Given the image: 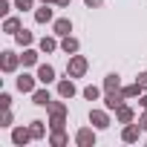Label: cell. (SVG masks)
<instances>
[{"mask_svg": "<svg viewBox=\"0 0 147 147\" xmlns=\"http://www.w3.org/2000/svg\"><path fill=\"white\" fill-rule=\"evenodd\" d=\"M84 72H87V61H84L81 55H75V58L69 61V75H72V78H81Z\"/></svg>", "mask_w": 147, "mask_h": 147, "instance_id": "1", "label": "cell"}, {"mask_svg": "<svg viewBox=\"0 0 147 147\" xmlns=\"http://www.w3.org/2000/svg\"><path fill=\"white\" fill-rule=\"evenodd\" d=\"M121 101H124V92H118V90H113V92H107V98H104V104H107V110H118V107H121Z\"/></svg>", "mask_w": 147, "mask_h": 147, "instance_id": "2", "label": "cell"}, {"mask_svg": "<svg viewBox=\"0 0 147 147\" xmlns=\"http://www.w3.org/2000/svg\"><path fill=\"white\" fill-rule=\"evenodd\" d=\"M38 81H40V84H49V81H55V69H52L49 63H43V66L38 69Z\"/></svg>", "mask_w": 147, "mask_h": 147, "instance_id": "3", "label": "cell"}, {"mask_svg": "<svg viewBox=\"0 0 147 147\" xmlns=\"http://www.w3.org/2000/svg\"><path fill=\"white\" fill-rule=\"evenodd\" d=\"M90 121H92L95 127H110V118H107V113H101V110H92V113H90Z\"/></svg>", "mask_w": 147, "mask_h": 147, "instance_id": "4", "label": "cell"}, {"mask_svg": "<svg viewBox=\"0 0 147 147\" xmlns=\"http://www.w3.org/2000/svg\"><path fill=\"white\" fill-rule=\"evenodd\" d=\"M18 90H20V92H32V90H35V78H32V75H20V78H18Z\"/></svg>", "mask_w": 147, "mask_h": 147, "instance_id": "5", "label": "cell"}, {"mask_svg": "<svg viewBox=\"0 0 147 147\" xmlns=\"http://www.w3.org/2000/svg\"><path fill=\"white\" fill-rule=\"evenodd\" d=\"M78 144H81V147L95 144V133H92V130H78Z\"/></svg>", "mask_w": 147, "mask_h": 147, "instance_id": "6", "label": "cell"}, {"mask_svg": "<svg viewBox=\"0 0 147 147\" xmlns=\"http://www.w3.org/2000/svg\"><path fill=\"white\" fill-rule=\"evenodd\" d=\"M35 20H38V23H49V20H52V9H49V6L43 3V6H40L38 12H35Z\"/></svg>", "mask_w": 147, "mask_h": 147, "instance_id": "7", "label": "cell"}, {"mask_svg": "<svg viewBox=\"0 0 147 147\" xmlns=\"http://www.w3.org/2000/svg\"><path fill=\"white\" fill-rule=\"evenodd\" d=\"M58 92H61L63 98H72V95H75V84H72V81H61V84H58Z\"/></svg>", "mask_w": 147, "mask_h": 147, "instance_id": "8", "label": "cell"}, {"mask_svg": "<svg viewBox=\"0 0 147 147\" xmlns=\"http://www.w3.org/2000/svg\"><path fill=\"white\" fill-rule=\"evenodd\" d=\"M55 32H58V35H63V38H66V35H69V32H72V23H69V20H66V18H61V20H55Z\"/></svg>", "mask_w": 147, "mask_h": 147, "instance_id": "9", "label": "cell"}, {"mask_svg": "<svg viewBox=\"0 0 147 147\" xmlns=\"http://www.w3.org/2000/svg\"><path fill=\"white\" fill-rule=\"evenodd\" d=\"M115 115H118V121H121V124H130V121H133V110H130V107H124V104L115 110Z\"/></svg>", "mask_w": 147, "mask_h": 147, "instance_id": "10", "label": "cell"}, {"mask_svg": "<svg viewBox=\"0 0 147 147\" xmlns=\"http://www.w3.org/2000/svg\"><path fill=\"white\" fill-rule=\"evenodd\" d=\"M18 66V58H15V52H3V69L6 72H12Z\"/></svg>", "mask_w": 147, "mask_h": 147, "instance_id": "11", "label": "cell"}, {"mask_svg": "<svg viewBox=\"0 0 147 147\" xmlns=\"http://www.w3.org/2000/svg\"><path fill=\"white\" fill-rule=\"evenodd\" d=\"M118 87H121L118 75H107V78H104V92H113V90H118Z\"/></svg>", "mask_w": 147, "mask_h": 147, "instance_id": "12", "label": "cell"}, {"mask_svg": "<svg viewBox=\"0 0 147 147\" xmlns=\"http://www.w3.org/2000/svg\"><path fill=\"white\" fill-rule=\"evenodd\" d=\"M124 141H138V127L136 124H127L124 127Z\"/></svg>", "mask_w": 147, "mask_h": 147, "instance_id": "13", "label": "cell"}, {"mask_svg": "<svg viewBox=\"0 0 147 147\" xmlns=\"http://www.w3.org/2000/svg\"><path fill=\"white\" fill-rule=\"evenodd\" d=\"M12 138H15V144H26V141L32 138V133H29V130H15Z\"/></svg>", "mask_w": 147, "mask_h": 147, "instance_id": "14", "label": "cell"}, {"mask_svg": "<svg viewBox=\"0 0 147 147\" xmlns=\"http://www.w3.org/2000/svg\"><path fill=\"white\" fill-rule=\"evenodd\" d=\"M35 104L49 107V104H52V101H49V92H46V90H38V92H35Z\"/></svg>", "mask_w": 147, "mask_h": 147, "instance_id": "15", "label": "cell"}, {"mask_svg": "<svg viewBox=\"0 0 147 147\" xmlns=\"http://www.w3.org/2000/svg\"><path fill=\"white\" fill-rule=\"evenodd\" d=\"M61 46H63V52H78V40H75V38H69V35L63 38Z\"/></svg>", "mask_w": 147, "mask_h": 147, "instance_id": "16", "label": "cell"}, {"mask_svg": "<svg viewBox=\"0 0 147 147\" xmlns=\"http://www.w3.org/2000/svg\"><path fill=\"white\" fill-rule=\"evenodd\" d=\"M121 92H124V98H136V95L141 92V87H138V81H136V84H130V87H124Z\"/></svg>", "mask_w": 147, "mask_h": 147, "instance_id": "17", "label": "cell"}, {"mask_svg": "<svg viewBox=\"0 0 147 147\" xmlns=\"http://www.w3.org/2000/svg\"><path fill=\"white\" fill-rule=\"evenodd\" d=\"M35 61H38V52H32V49H29V52H23V66H32Z\"/></svg>", "mask_w": 147, "mask_h": 147, "instance_id": "18", "label": "cell"}, {"mask_svg": "<svg viewBox=\"0 0 147 147\" xmlns=\"http://www.w3.org/2000/svg\"><path fill=\"white\" fill-rule=\"evenodd\" d=\"M98 95H101V90H98V87H87V90H84V98H90V101H95Z\"/></svg>", "mask_w": 147, "mask_h": 147, "instance_id": "19", "label": "cell"}, {"mask_svg": "<svg viewBox=\"0 0 147 147\" xmlns=\"http://www.w3.org/2000/svg\"><path fill=\"white\" fill-rule=\"evenodd\" d=\"M29 133H32V138H40V136H43V127H40V121H32Z\"/></svg>", "mask_w": 147, "mask_h": 147, "instance_id": "20", "label": "cell"}, {"mask_svg": "<svg viewBox=\"0 0 147 147\" xmlns=\"http://www.w3.org/2000/svg\"><path fill=\"white\" fill-rule=\"evenodd\" d=\"M40 49H43V52H52V49H55V40H52V38H43V40H40Z\"/></svg>", "mask_w": 147, "mask_h": 147, "instance_id": "21", "label": "cell"}, {"mask_svg": "<svg viewBox=\"0 0 147 147\" xmlns=\"http://www.w3.org/2000/svg\"><path fill=\"white\" fill-rule=\"evenodd\" d=\"M18 26H20V23H18L15 18H9V20H6V32H15V35H18Z\"/></svg>", "mask_w": 147, "mask_h": 147, "instance_id": "22", "label": "cell"}, {"mask_svg": "<svg viewBox=\"0 0 147 147\" xmlns=\"http://www.w3.org/2000/svg\"><path fill=\"white\" fill-rule=\"evenodd\" d=\"M18 43H32V35L23 29V32H18Z\"/></svg>", "mask_w": 147, "mask_h": 147, "instance_id": "23", "label": "cell"}, {"mask_svg": "<svg viewBox=\"0 0 147 147\" xmlns=\"http://www.w3.org/2000/svg\"><path fill=\"white\" fill-rule=\"evenodd\" d=\"M52 141H55V144H63V141H66V136H63L61 130H55V136H52Z\"/></svg>", "mask_w": 147, "mask_h": 147, "instance_id": "24", "label": "cell"}, {"mask_svg": "<svg viewBox=\"0 0 147 147\" xmlns=\"http://www.w3.org/2000/svg\"><path fill=\"white\" fill-rule=\"evenodd\" d=\"M18 9H32V0H15Z\"/></svg>", "mask_w": 147, "mask_h": 147, "instance_id": "25", "label": "cell"}, {"mask_svg": "<svg viewBox=\"0 0 147 147\" xmlns=\"http://www.w3.org/2000/svg\"><path fill=\"white\" fill-rule=\"evenodd\" d=\"M138 87L147 90V72H141V75H138Z\"/></svg>", "mask_w": 147, "mask_h": 147, "instance_id": "26", "label": "cell"}, {"mask_svg": "<svg viewBox=\"0 0 147 147\" xmlns=\"http://www.w3.org/2000/svg\"><path fill=\"white\" fill-rule=\"evenodd\" d=\"M101 3H104V0H87V6H90V9H98Z\"/></svg>", "mask_w": 147, "mask_h": 147, "instance_id": "27", "label": "cell"}, {"mask_svg": "<svg viewBox=\"0 0 147 147\" xmlns=\"http://www.w3.org/2000/svg\"><path fill=\"white\" fill-rule=\"evenodd\" d=\"M43 3H58V6H66L69 0H43Z\"/></svg>", "mask_w": 147, "mask_h": 147, "instance_id": "28", "label": "cell"}, {"mask_svg": "<svg viewBox=\"0 0 147 147\" xmlns=\"http://www.w3.org/2000/svg\"><path fill=\"white\" fill-rule=\"evenodd\" d=\"M138 124H141V130H147V113L141 115V121H138Z\"/></svg>", "mask_w": 147, "mask_h": 147, "instance_id": "29", "label": "cell"}, {"mask_svg": "<svg viewBox=\"0 0 147 147\" xmlns=\"http://www.w3.org/2000/svg\"><path fill=\"white\" fill-rule=\"evenodd\" d=\"M141 107H144V110H147V95H144V98H141Z\"/></svg>", "mask_w": 147, "mask_h": 147, "instance_id": "30", "label": "cell"}]
</instances>
